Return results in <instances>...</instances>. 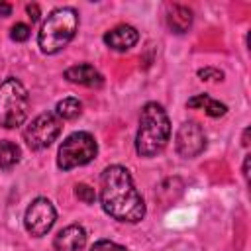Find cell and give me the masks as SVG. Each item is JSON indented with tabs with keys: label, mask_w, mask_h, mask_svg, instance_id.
Wrapping results in <instances>:
<instances>
[{
	"label": "cell",
	"mask_w": 251,
	"mask_h": 251,
	"mask_svg": "<svg viewBox=\"0 0 251 251\" xmlns=\"http://www.w3.org/2000/svg\"><path fill=\"white\" fill-rule=\"evenodd\" d=\"M100 204L118 222L137 224L145 216L143 196L135 188L129 171L122 165H110L100 175Z\"/></svg>",
	"instance_id": "cell-1"
},
{
	"label": "cell",
	"mask_w": 251,
	"mask_h": 251,
	"mask_svg": "<svg viewBox=\"0 0 251 251\" xmlns=\"http://www.w3.org/2000/svg\"><path fill=\"white\" fill-rule=\"evenodd\" d=\"M78 29V12L71 6L55 8L41 24L37 45L45 55H55L65 49Z\"/></svg>",
	"instance_id": "cell-3"
},
{
	"label": "cell",
	"mask_w": 251,
	"mask_h": 251,
	"mask_svg": "<svg viewBox=\"0 0 251 251\" xmlns=\"http://www.w3.org/2000/svg\"><path fill=\"white\" fill-rule=\"evenodd\" d=\"M82 112V104L78 98L75 96H69V98H63L57 102L55 106V116L59 120H76Z\"/></svg>",
	"instance_id": "cell-15"
},
{
	"label": "cell",
	"mask_w": 251,
	"mask_h": 251,
	"mask_svg": "<svg viewBox=\"0 0 251 251\" xmlns=\"http://www.w3.org/2000/svg\"><path fill=\"white\" fill-rule=\"evenodd\" d=\"M29 33H31L29 25H25V24H22V22L14 24V25H12V29H10V37H12L14 41H18V43L27 41V39H29Z\"/></svg>",
	"instance_id": "cell-17"
},
{
	"label": "cell",
	"mask_w": 251,
	"mask_h": 251,
	"mask_svg": "<svg viewBox=\"0 0 251 251\" xmlns=\"http://www.w3.org/2000/svg\"><path fill=\"white\" fill-rule=\"evenodd\" d=\"M188 108H194V110H204V114H208L210 118H220L227 112V106L208 94H196L192 96L188 102H186Z\"/></svg>",
	"instance_id": "cell-13"
},
{
	"label": "cell",
	"mask_w": 251,
	"mask_h": 251,
	"mask_svg": "<svg viewBox=\"0 0 251 251\" xmlns=\"http://www.w3.org/2000/svg\"><path fill=\"white\" fill-rule=\"evenodd\" d=\"M243 176H245V180L249 178V155H247L245 161H243Z\"/></svg>",
	"instance_id": "cell-22"
},
{
	"label": "cell",
	"mask_w": 251,
	"mask_h": 251,
	"mask_svg": "<svg viewBox=\"0 0 251 251\" xmlns=\"http://www.w3.org/2000/svg\"><path fill=\"white\" fill-rule=\"evenodd\" d=\"M20 159H22V151L16 143H12L8 139L0 141V169L2 171L14 169L20 163Z\"/></svg>",
	"instance_id": "cell-14"
},
{
	"label": "cell",
	"mask_w": 251,
	"mask_h": 251,
	"mask_svg": "<svg viewBox=\"0 0 251 251\" xmlns=\"http://www.w3.org/2000/svg\"><path fill=\"white\" fill-rule=\"evenodd\" d=\"M75 196H76L80 202H84V204H94V200H96V190H94L92 186L84 184V182H78V184L75 186Z\"/></svg>",
	"instance_id": "cell-16"
},
{
	"label": "cell",
	"mask_w": 251,
	"mask_h": 251,
	"mask_svg": "<svg viewBox=\"0 0 251 251\" xmlns=\"http://www.w3.org/2000/svg\"><path fill=\"white\" fill-rule=\"evenodd\" d=\"M175 147L180 157L192 159L200 155L206 147V135L204 129L196 122H184L178 126L176 135H175Z\"/></svg>",
	"instance_id": "cell-8"
},
{
	"label": "cell",
	"mask_w": 251,
	"mask_h": 251,
	"mask_svg": "<svg viewBox=\"0 0 251 251\" xmlns=\"http://www.w3.org/2000/svg\"><path fill=\"white\" fill-rule=\"evenodd\" d=\"M84 245H86V231L78 224L63 227L53 239L55 251H82Z\"/></svg>",
	"instance_id": "cell-9"
},
{
	"label": "cell",
	"mask_w": 251,
	"mask_h": 251,
	"mask_svg": "<svg viewBox=\"0 0 251 251\" xmlns=\"http://www.w3.org/2000/svg\"><path fill=\"white\" fill-rule=\"evenodd\" d=\"M98 153V143L88 131L71 133L57 151V167L63 171H71L75 167H82L90 163Z\"/></svg>",
	"instance_id": "cell-5"
},
{
	"label": "cell",
	"mask_w": 251,
	"mask_h": 251,
	"mask_svg": "<svg viewBox=\"0 0 251 251\" xmlns=\"http://www.w3.org/2000/svg\"><path fill=\"white\" fill-rule=\"evenodd\" d=\"M12 14V6L8 2H0V16L2 18H8Z\"/></svg>",
	"instance_id": "cell-21"
},
{
	"label": "cell",
	"mask_w": 251,
	"mask_h": 251,
	"mask_svg": "<svg viewBox=\"0 0 251 251\" xmlns=\"http://www.w3.org/2000/svg\"><path fill=\"white\" fill-rule=\"evenodd\" d=\"M29 110V96L25 86L10 76L0 82V126L6 129L18 127L25 122Z\"/></svg>",
	"instance_id": "cell-4"
},
{
	"label": "cell",
	"mask_w": 251,
	"mask_h": 251,
	"mask_svg": "<svg viewBox=\"0 0 251 251\" xmlns=\"http://www.w3.org/2000/svg\"><path fill=\"white\" fill-rule=\"evenodd\" d=\"M139 39V33L133 25L127 24H120L116 27H112L110 31L104 33V43L114 49V51H127L131 49Z\"/></svg>",
	"instance_id": "cell-10"
},
{
	"label": "cell",
	"mask_w": 251,
	"mask_h": 251,
	"mask_svg": "<svg viewBox=\"0 0 251 251\" xmlns=\"http://www.w3.org/2000/svg\"><path fill=\"white\" fill-rule=\"evenodd\" d=\"M90 251H129V249H126L124 245H120V243H116V241L100 239V241H96V243L90 247Z\"/></svg>",
	"instance_id": "cell-18"
},
{
	"label": "cell",
	"mask_w": 251,
	"mask_h": 251,
	"mask_svg": "<svg viewBox=\"0 0 251 251\" xmlns=\"http://www.w3.org/2000/svg\"><path fill=\"white\" fill-rule=\"evenodd\" d=\"M198 76L202 80H222L224 73L220 69H214V67H204V69H198Z\"/></svg>",
	"instance_id": "cell-19"
},
{
	"label": "cell",
	"mask_w": 251,
	"mask_h": 251,
	"mask_svg": "<svg viewBox=\"0 0 251 251\" xmlns=\"http://www.w3.org/2000/svg\"><path fill=\"white\" fill-rule=\"evenodd\" d=\"M65 78L71 80V82H75V84L88 86V88H98V86L104 84V76L100 75V71L94 69L88 63H80V65L69 67L65 71Z\"/></svg>",
	"instance_id": "cell-11"
},
{
	"label": "cell",
	"mask_w": 251,
	"mask_h": 251,
	"mask_svg": "<svg viewBox=\"0 0 251 251\" xmlns=\"http://www.w3.org/2000/svg\"><path fill=\"white\" fill-rule=\"evenodd\" d=\"M167 25L173 33H184L192 25V10L182 4H173L167 10Z\"/></svg>",
	"instance_id": "cell-12"
},
{
	"label": "cell",
	"mask_w": 251,
	"mask_h": 251,
	"mask_svg": "<svg viewBox=\"0 0 251 251\" xmlns=\"http://www.w3.org/2000/svg\"><path fill=\"white\" fill-rule=\"evenodd\" d=\"M55 220H57V210L53 202L39 196L27 206L25 216H24V226L27 233H31L33 237H43L53 227Z\"/></svg>",
	"instance_id": "cell-7"
},
{
	"label": "cell",
	"mask_w": 251,
	"mask_h": 251,
	"mask_svg": "<svg viewBox=\"0 0 251 251\" xmlns=\"http://www.w3.org/2000/svg\"><path fill=\"white\" fill-rule=\"evenodd\" d=\"M63 129V120H59L53 112H43L35 116L24 129V141L27 143L29 149L41 151L49 147L61 133Z\"/></svg>",
	"instance_id": "cell-6"
},
{
	"label": "cell",
	"mask_w": 251,
	"mask_h": 251,
	"mask_svg": "<svg viewBox=\"0 0 251 251\" xmlns=\"http://www.w3.org/2000/svg\"><path fill=\"white\" fill-rule=\"evenodd\" d=\"M25 10H27L31 22H37V20H39V6H37V4H27Z\"/></svg>",
	"instance_id": "cell-20"
},
{
	"label": "cell",
	"mask_w": 251,
	"mask_h": 251,
	"mask_svg": "<svg viewBox=\"0 0 251 251\" xmlns=\"http://www.w3.org/2000/svg\"><path fill=\"white\" fill-rule=\"evenodd\" d=\"M171 139V122L165 108L157 102H147L139 114V127L135 135V151L141 157L159 155Z\"/></svg>",
	"instance_id": "cell-2"
},
{
	"label": "cell",
	"mask_w": 251,
	"mask_h": 251,
	"mask_svg": "<svg viewBox=\"0 0 251 251\" xmlns=\"http://www.w3.org/2000/svg\"><path fill=\"white\" fill-rule=\"evenodd\" d=\"M243 145H245V147L249 145V127L243 131Z\"/></svg>",
	"instance_id": "cell-23"
}]
</instances>
